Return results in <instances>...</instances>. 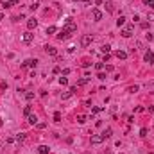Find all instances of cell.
Here are the masks:
<instances>
[{"label":"cell","mask_w":154,"mask_h":154,"mask_svg":"<svg viewBox=\"0 0 154 154\" xmlns=\"http://www.w3.org/2000/svg\"><path fill=\"white\" fill-rule=\"evenodd\" d=\"M63 29H66L70 34H74L75 31H77V23H75L74 20H66V23H65V27H63Z\"/></svg>","instance_id":"6da1fadb"},{"label":"cell","mask_w":154,"mask_h":154,"mask_svg":"<svg viewBox=\"0 0 154 154\" xmlns=\"http://www.w3.org/2000/svg\"><path fill=\"white\" fill-rule=\"evenodd\" d=\"M22 39H23V43H32V39H34V34L31 32V31H27V32H23Z\"/></svg>","instance_id":"7a4b0ae2"},{"label":"cell","mask_w":154,"mask_h":154,"mask_svg":"<svg viewBox=\"0 0 154 154\" xmlns=\"http://www.w3.org/2000/svg\"><path fill=\"white\" fill-rule=\"evenodd\" d=\"M36 63H38V59H27L23 65H22V68H34Z\"/></svg>","instance_id":"3957f363"},{"label":"cell","mask_w":154,"mask_h":154,"mask_svg":"<svg viewBox=\"0 0 154 154\" xmlns=\"http://www.w3.org/2000/svg\"><path fill=\"white\" fill-rule=\"evenodd\" d=\"M70 36H72V34H70L66 29H61V31H59V34H57V39H68Z\"/></svg>","instance_id":"277c9868"},{"label":"cell","mask_w":154,"mask_h":154,"mask_svg":"<svg viewBox=\"0 0 154 154\" xmlns=\"http://www.w3.org/2000/svg\"><path fill=\"white\" fill-rule=\"evenodd\" d=\"M102 142H104L102 134H93V136H92V143H93V145H99V143H102Z\"/></svg>","instance_id":"5b68a950"},{"label":"cell","mask_w":154,"mask_h":154,"mask_svg":"<svg viewBox=\"0 0 154 154\" xmlns=\"http://www.w3.org/2000/svg\"><path fill=\"white\" fill-rule=\"evenodd\" d=\"M45 52H47L48 56H57V50H56V47H52V45H47V47H45Z\"/></svg>","instance_id":"8992f818"},{"label":"cell","mask_w":154,"mask_h":154,"mask_svg":"<svg viewBox=\"0 0 154 154\" xmlns=\"http://www.w3.org/2000/svg\"><path fill=\"white\" fill-rule=\"evenodd\" d=\"M145 61L149 63V65H154V52H152V50L145 52Z\"/></svg>","instance_id":"52a82bcc"},{"label":"cell","mask_w":154,"mask_h":154,"mask_svg":"<svg viewBox=\"0 0 154 154\" xmlns=\"http://www.w3.org/2000/svg\"><path fill=\"white\" fill-rule=\"evenodd\" d=\"M92 43V36H83V38H81V45H83V47H88V45Z\"/></svg>","instance_id":"ba28073f"},{"label":"cell","mask_w":154,"mask_h":154,"mask_svg":"<svg viewBox=\"0 0 154 154\" xmlns=\"http://www.w3.org/2000/svg\"><path fill=\"white\" fill-rule=\"evenodd\" d=\"M131 34H133V25H127L124 31H122V36H124V38H129Z\"/></svg>","instance_id":"9c48e42d"},{"label":"cell","mask_w":154,"mask_h":154,"mask_svg":"<svg viewBox=\"0 0 154 154\" xmlns=\"http://www.w3.org/2000/svg\"><path fill=\"white\" fill-rule=\"evenodd\" d=\"M92 16H93V20H95V22L102 20V13L99 11V9H93V11H92Z\"/></svg>","instance_id":"30bf717a"},{"label":"cell","mask_w":154,"mask_h":154,"mask_svg":"<svg viewBox=\"0 0 154 154\" xmlns=\"http://www.w3.org/2000/svg\"><path fill=\"white\" fill-rule=\"evenodd\" d=\"M36 25H38V20H36V18H31V20L27 22V27H29V31L36 29Z\"/></svg>","instance_id":"8fae6325"},{"label":"cell","mask_w":154,"mask_h":154,"mask_svg":"<svg viewBox=\"0 0 154 154\" xmlns=\"http://www.w3.org/2000/svg\"><path fill=\"white\" fill-rule=\"evenodd\" d=\"M15 142L18 143V145H22V143L25 142V134L23 133H20V134H16V138H15Z\"/></svg>","instance_id":"7c38bea8"},{"label":"cell","mask_w":154,"mask_h":154,"mask_svg":"<svg viewBox=\"0 0 154 154\" xmlns=\"http://www.w3.org/2000/svg\"><path fill=\"white\" fill-rule=\"evenodd\" d=\"M111 134H113V129L111 127H106V129H104V133H102V136H104V140H106V138H109Z\"/></svg>","instance_id":"4fadbf2b"},{"label":"cell","mask_w":154,"mask_h":154,"mask_svg":"<svg viewBox=\"0 0 154 154\" xmlns=\"http://www.w3.org/2000/svg\"><path fill=\"white\" fill-rule=\"evenodd\" d=\"M38 154H48V147L47 145H39L38 147Z\"/></svg>","instance_id":"5bb4252c"},{"label":"cell","mask_w":154,"mask_h":154,"mask_svg":"<svg viewBox=\"0 0 154 154\" xmlns=\"http://www.w3.org/2000/svg\"><path fill=\"white\" fill-rule=\"evenodd\" d=\"M27 120H29V124H38V118H36V115H32V113H31V115L29 116H27Z\"/></svg>","instance_id":"9a60e30c"},{"label":"cell","mask_w":154,"mask_h":154,"mask_svg":"<svg viewBox=\"0 0 154 154\" xmlns=\"http://www.w3.org/2000/svg\"><path fill=\"white\" fill-rule=\"evenodd\" d=\"M90 83V77L88 75H86V77H83V79H79V81H77V84H79V86H84V84H88Z\"/></svg>","instance_id":"2e32d148"},{"label":"cell","mask_w":154,"mask_h":154,"mask_svg":"<svg viewBox=\"0 0 154 154\" xmlns=\"http://www.w3.org/2000/svg\"><path fill=\"white\" fill-rule=\"evenodd\" d=\"M0 4H2V7H4V9H7V7H11V6H13L11 0H0Z\"/></svg>","instance_id":"e0dca14e"},{"label":"cell","mask_w":154,"mask_h":154,"mask_svg":"<svg viewBox=\"0 0 154 154\" xmlns=\"http://www.w3.org/2000/svg\"><path fill=\"white\" fill-rule=\"evenodd\" d=\"M116 57H118V59H125V57H127V52L118 50V52H116Z\"/></svg>","instance_id":"ac0fdd59"},{"label":"cell","mask_w":154,"mask_h":154,"mask_svg":"<svg viewBox=\"0 0 154 154\" xmlns=\"http://www.w3.org/2000/svg\"><path fill=\"white\" fill-rule=\"evenodd\" d=\"M23 97L27 99V100H32V99H34V93H32V92H25Z\"/></svg>","instance_id":"d6986e66"},{"label":"cell","mask_w":154,"mask_h":154,"mask_svg":"<svg viewBox=\"0 0 154 154\" xmlns=\"http://www.w3.org/2000/svg\"><path fill=\"white\" fill-rule=\"evenodd\" d=\"M124 23H125V16H120L118 20H116V25H118V27H122Z\"/></svg>","instance_id":"ffe728a7"},{"label":"cell","mask_w":154,"mask_h":154,"mask_svg":"<svg viewBox=\"0 0 154 154\" xmlns=\"http://www.w3.org/2000/svg\"><path fill=\"white\" fill-rule=\"evenodd\" d=\"M106 9L109 13H113V2H111V0H108V2H106Z\"/></svg>","instance_id":"44dd1931"},{"label":"cell","mask_w":154,"mask_h":154,"mask_svg":"<svg viewBox=\"0 0 154 154\" xmlns=\"http://www.w3.org/2000/svg\"><path fill=\"white\" fill-rule=\"evenodd\" d=\"M54 122H61V113H59V111L54 113Z\"/></svg>","instance_id":"7402d4cb"},{"label":"cell","mask_w":154,"mask_h":154,"mask_svg":"<svg viewBox=\"0 0 154 154\" xmlns=\"http://www.w3.org/2000/svg\"><path fill=\"white\" fill-rule=\"evenodd\" d=\"M23 113H25V116H29L31 113H32V108H31V106H25V109H23Z\"/></svg>","instance_id":"603a6c76"},{"label":"cell","mask_w":154,"mask_h":154,"mask_svg":"<svg viewBox=\"0 0 154 154\" xmlns=\"http://www.w3.org/2000/svg\"><path fill=\"white\" fill-rule=\"evenodd\" d=\"M102 52L104 54H109L111 52V47H109V45H104V47H102Z\"/></svg>","instance_id":"cb8c5ba5"},{"label":"cell","mask_w":154,"mask_h":154,"mask_svg":"<svg viewBox=\"0 0 154 154\" xmlns=\"http://www.w3.org/2000/svg\"><path fill=\"white\" fill-rule=\"evenodd\" d=\"M72 95H74L72 92H66V93H63V95H61V99H63V100H66V99H68V97H72Z\"/></svg>","instance_id":"d4e9b609"},{"label":"cell","mask_w":154,"mask_h":154,"mask_svg":"<svg viewBox=\"0 0 154 154\" xmlns=\"http://www.w3.org/2000/svg\"><path fill=\"white\" fill-rule=\"evenodd\" d=\"M56 27H54V25H50V27H48V29H47V34H54V32H56Z\"/></svg>","instance_id":"484cf974"},{"label":"cell","mask_w":154,"mask_h":154,"mask_svg":"<svg viewBox=\"0 0 154 154\" xmlns=\"http://www.w3.org/2000/svg\"><path fill=\"white\" fill-rule=\"evenodd\" d=\"M77 122H79V124H84V122H86V116L84 115H79V116H77Z\"/></svg>","instance_id":"4316f807"},{"label":"cell","mask_w":154,"mask_h":154,"mask_svg":"<svg viewBox=\"0 0 154 154\" xmlns=\"http://www.w3.org/2000/svg\"><path fill=\"white\" fill-rule=\"evenodd\" d=\"M143 4H147L151 9H154V0H143Z\"/></svg>","instance_id":"83f0119b"},{"label":"cell","mask_w":154,"mask_h":154,"mask_svg":"<svg viewBox=\"0 0 154 154\" xmlns=\"http://www.w3.org/2000/svg\"><path fill=\"white\" fill-rule=\"evenodd\" d=\"M104 68V65H102V63H95V70H99V72H100Z\"/></svg>","instance_id":"f1b7e54d"},{"label":"cell","mask_w":154,"mask_h":154,"mask_svg":"<svg viewBox=\"0 0 154 154\" xmlns=\"http://www.w3.org/2000/svg\"><path fill=\"white\" fill-rule=\"evenodd\" d=\"M38 4H39V0H32V6H31V9H38Z\"/></svg>","instance_id":"f546056e"},{"label":"cell","mask_w":154,"mask_h":154,"mask_svg":"<svg viewBox=\"0 0 154 154\" xmlns=\"http://www.w3.org/2000/svg\"><path fill=\"white\" fill-rule=\"evenodd\" d=\"M138 90H140V86H131L129 92H131V93H134V92H138Z\"/></svg>","instance_id":"4dcf8cb0"},{"label":"cell","mask_w":154,"mask_h":154,"mask_svg":"<svg viewBox=\"0 0 154 154\" xmlns=\"http://www.w3.org/2000/svg\"><path fill=\"white\" fill-rule=\"evenodd\" d=\"M59 83L61 84H68V79H66V77H59Z\"/></svg>","instance_id":"1f68e13d"},{"label":"cell","mask_w":154,"mask_h":154,"mask_svg":"<svg viewBox=\"0 0 154 154\" xmlns=\"http://www.w3.org/2000/svg\"><path fill=\"white\" fill-rule=\"evenodd\" d=\"M140 136H147V129L142 127V131H140Z\"/></svg>","instance_id":"d6a6232c"},{"label":"cell","mask_w":154,"mask_h":154,"mask_svg":"<svg viewBox=\"0 0 154 154\" xmlns=\"http://www.w3.org/2000/svg\"><path fill=\"white\" fill-rule=\"evenodd\" d=\"M97 77H99V79H100V81H104V79H106V74H102V72H99V75H97Z\"/></svg>","instance_id":"836d02e7"},{"label":"cell","mask_w":154,"mask_h":154,"mask_svg":"<svg viewBox=\"0 0 154 154\" xmlns=\"http://www.w3.org/2000/svg\"><path fill=\"white\" fill-rule=\"evenodd\" d=\"M136 48H138V50H142V48H143V45H142V41H136Z\"/></svg>","instance_id":"e575fe53"},{"label":"cell","mask_w":154,"mask_h":154,"mask_svg":"<svg viewBox=\"0 0 154 154\" xmlns=\"http://www.w3.org/2000/svg\"><path fill=\"white\" fill-rule=\"evenodd\" d=\"M100 109H102V108H99V106H97V108H93V109H92V113H93V115H95V113H99V111H100Z\"/></svg>","instance_id":"d590c367"},{"label":"cell","mask_w":154,"mask_h":154,"mask_svg":"<svg viewBox=\"0 0 154 154\" xmlns=\"http://www.w3.org/2000/svg\"><path fill=\"white\" fill-rule=\"evenodd\" d=\"M106 70H108V72H113L115 68H113V65H108V66H106Z\"/></svg>","instance_id":"8d00e7d4"},{"label":"cell","mask_w":154,"mask_h":154,"mask_svg":"<svg viewBox=\"0 0 154 154\" xmlns=\"http://www.w3.org/2000/svg\"><path fill=\"white\" fill-rule=\"evenodd\" d=\"M147 20H149V22H152V20H154V15H152V13H151V15L147 16Z\"/></svg>","instance_id":"74e56055"},{"label":"cell","mask_w":154,"mask_h":154,"mask_svg":"<svg viewBox=\"0 0 154 154\" xmlns=\"http://www.w3.org/2000/svg\"><path fill=\"white\" fill-rule=\"evenodd\" d=\"M149 113H154V106H149Z\"/></svg>","instance_id":"f35d334b"},{"label":"cell","mask_w":154,"mask_h":154,"mask_svg":"<svg viewBox=\"0 0 154 154\" xmlns=\"http://www.w3.org/2000/svg\"><path fill=\"white\" fill-rule=\"evenodd\" d=\"M11 2H13V6H15V4H18V2H20V0H11Z\"/></svg>","instance_id":"ab89813d"},{"label":"cell","mask_w":154,"mask_h":154,"mask_svg":"<svg viewBox=\"0 0 154 154\" xmlns=\"http://www.w3.org/2000/svg\"><path fill=\"white\" fill-rule=\"evenodd\" d=\"M83 2H84V4H90V2H92V0H83Z\"/></svg>","instance_id":"60d3db41"},{"label":"cell","mask_w":154,"mask_h":154,"mask_svg":"<svg viewBox=\"0 0 154 154\" xmlns=\"http://www.w3.org/2000/svg\"><path fill=\"white\" fill-rule=\"evenodd\" d=\"M2 20H4V15H0V22H2Z\"/></svg>","instance_id":"b9f144b4"},{"label":"cell","mask_w":154,"mask_h":154,"mask_svg":"<svg viewBox=\"0 0 154 154\" xmlns=\"http://www.w3.org/2000/svg\"><path fill=\"white\" fill-rule=\"evenodd\" d=\"M74 2H79V0H74Z\"/></svg>","instance_id":"7bdbcfd3"}]
</instances>
